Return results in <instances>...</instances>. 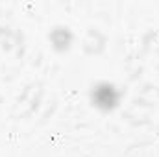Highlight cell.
Returning a JSON list of instances; mask_svg holds the SVG:
<instances>
[{
  "label": "cell",
  "mask_w": 159,
  "mask_h": 157,
  "mask_svg": "<svg viewBox=\"0 0 159 157\" xmlns=\"http://www.w3.org/2000/svg\"><path fill=\"white\" fill-rule=\"evenodd\" d=\"M83 48L87 54H100L104 48H106V35L98 30H91L87 34V37L83 41Z\"/></svg>",
  "instance_id": "3957f363"
},
{
  "label": "cell",
  "mask_w": 159,
  "mask_h": 157,
  "mask_svg": "<svg viewBox=\"0 0 159 157\" xmlns=\"http://www.w3.org/2000/svg\"><path fill=\"white\" fill-rule=\"evenodd\" d=\"M91 100L93 105L102 109V111H111L119 105L120 102V91L109 81H100L93 87L91 91Z\"/></svg>",
  "instance_id": "6da1fadb"
},
{
  "label": "cell",
  "mask_w": 159,
  "mask_h": 157,
  "mask_svg": "<svg viewBox=\"0 0 159 157\" xmlns=\"http://www.w3.org/2000/svg\"><path fill=\"white\" fill-rule=\"evenodd\" d=\"M48 39H50L52 46H54L57 52H65V50L70 48V44H72V41H74V35H72L70 28H67V26H56V28L50 32Z\"/></svg>",
  "instance_id": "7a4b0ae2"
}]
</instances>
